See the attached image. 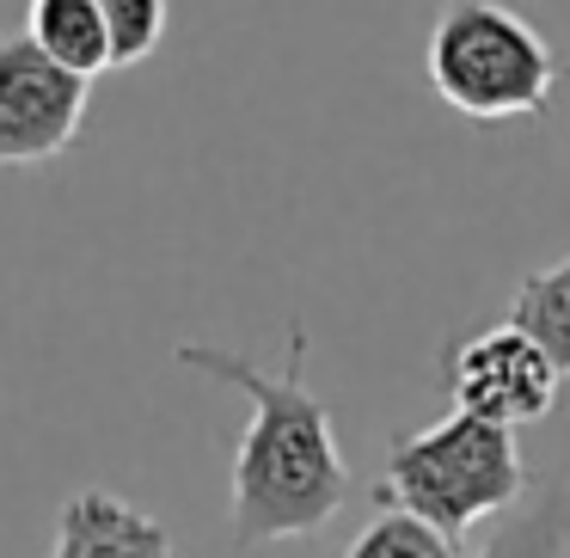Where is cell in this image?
I'll return each instance as SVG.
<instances>
[{"label":"cell","mask_w":570,"mask_h":558,"mask_svg":"<svg viewBox=\"0 0 570 558\" xmlns=\"http://www.w3.org/2000/svg\"><path fill=\"white\" fill-rule=\"evenodd\" d=\"M173 356L178 369H197L252 399V423L234 442V467H227L234 540L264 546L320 533L350 497V460L337 448L325 399L307 386V325L288 320V356L276 374L222 344H178Z\"/></svg>","instance_id":"1"},{"label":"cell","mask_w":570,"mask_h":558,"mask_svg":"<svg viewBox=\"0 0 570 558\" xmlns=\"http://www.w3.org/2000/svg\"><path fill=\"white\" fill-rule=\"evenodd\" d=\"M521 491H528V467H521L515 430L448 411L442 423L399 435L386 448V484H374V503L405 509V516L442 528L448 540H460L466 528L515 509Z\"/></svg>","instance_id":"2"},{"label":"cell","mask_w":570,"mask_h":558,"mask_svg":"<svg viewBox=\"0 0 570 558\" xmlns=\"http://www.w3.org/2000/svg\"><path fill=\"white\" fill-rule=\"evenodd\" d=\"M423 75L435 99L454 105L460 117L503 124L546 111L564 68L533 31V19H521L509 0H442L423 43Z\"/></svg>","instance_id":"3"},{"label":"cell","mask_w":570,"mask_h":558,"mask_svg":"<svg viewBox=\"0 0 570 558\" xmlns=\"http://www.w3.org/2000/svg\"><path fill=\"white\" fill-rule=\"evenodd\" d=\"M442 381L454 393V411L497 430H521V423H540L558 405V381L540 344L515 325H491L479 337H454L442 350Z\"/></svg>","instance_id":"4"},{"label":"cell","mask_w":570,"mask_h":558,"mask_svg":"<svg viewBox=\"0 0 570 558\" xmlns=\"http://www.w3.org/2000/svg\"><path fill=\"white\" fill-rule=\"evenodd\" d=\"M92 80L56 68L31 38H0V166H43L75 148Z\"/></svg>","instance_id":"5"},{"label":"cell","mask_w":570,"mask_h":558,"mask_svg":"<svg viewBox=\"0 0 570 558\" xmlns=\"http://www.w3.org/2000/svg\"><path fill=\"white\" fill-rule=\"evenodd\" d=\"M50 558H178V552H173V528L160 516H148L141 503L105 491V484H80L56 509Z\"/></svg>","instance_id":"6"},{"label":"cell","mask_w":570,"mask_h":558,"mask_svg":"<svg viewBox=\"0 0 570 558\" xmlns=\"http://www.w3.org/2000/svg\"><path fill=\"white\" fill-rule=\"evenodd\" d=\"M26 38L75 80H92L111 68V38H105L99 0H31Z\"/></svg>","instance_id":"7"},{"label":"cell","mask_w":570,"mask_h":558,"mask_svg":"<svg viewBox=\"0 0 570 558\" xmlns=\"http://www.w3.org/2000/svg\"><path fill=\"white\" fill-rule=\"evenodd\" d=\"M509 325L528 332L552 356L558 374H570V258L546 264V271H528L509 288Z\"/></svg>","instance_id":"8"},{"label":"cell","mask_w":570,"mask_h":558,"mask_svg":"<svg viewBox=\"0 0 570 558\" xmlns=\"http://www.w3.org/2000/svg\"><path fill=\"white\" fill-rule=\"evenodd\" d=\"M479 558H564V497L540 491L533 503H515Z\"/></svg>","instance_id":"9"},{"label":"cell","mask_w":570,"mask_h":558,"mask_svg":"<svg viewBox=\"0 0 570 558\" xmlns=\"http://www.w3.org/2000/svg\"><path fill=\"white\" fill-rule=\"evenodd\" d=\"M344 558H466V552H460V540H448L442 528H430V521L405 516V509H381V516L350 540Z\"/></svg>","instance_id":"10"},{"label":"cell","mask_w":570,"mask_h":558,"mask_svg":"<svg viewBox=\"0 0 570 558\" xmlns=\"http://www.w3.org/2000/svg\"><path fill=\"white\" fill-rule=\"evenodd\" d=\"M99 19L105 38H111V68H136L160 50L173 7L166 0H99Z\"/></svg>","instance_id":"11"}]
</instances>
